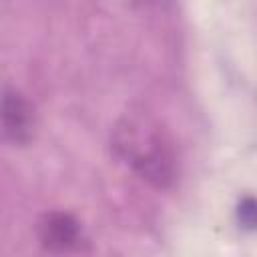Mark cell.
Masks as SVG:
<instances>
[{
  "label": "cell",
  "mask_w": 257,
  "mask_h": 257,
  "mask_svg": "<svg viewBox=\"0 0 257 257\" xmlns=\"http://www.w3.org/2000/svg\"><path fill=\"white\" fill-rule=\"evenodd\" d=\"M38 239L50 253H68L80 247L82 229L70 213L50 211L38 221Z\"/></svg>",
  "instance_id": "3957f363"
},
{
  "label": "cell",
  "mask_w": 257,
  "mask_h": 257,
  "mask_svg": "<svg viewBox=\"0 0 257 257\" xmlns=\"http://www.w3.org/2000/svg\"><path fill=\"white\" fill-rule=\"evenodd\" d=\"M112 149L143 181L167 189L177 179V153L169 133L145 112H126L114 126Z\"/></svg>",
  "instance_id": "6da1fadb"
},
{
  "label": "cell",
  "mask_w": 257,
  "mask_h": 257,
  "mask_svg": "<svg viewBox=\"0 0 257 257\" xmlns=\"http://www.w3.org/2000/svg\"><path fill=\"white\" fill-rule=\"evenodd\" d=\"M0 131L14 145H26L34 135V108L14 88L0 92Z\"/></svg>",
  "instance_id": "7a4b0ae2"
},
{
  "label": "cell",
  "mask_w": 257,
  "mask_h": 257,
  "mask_svg": "<svg viewBox=\"0 0 257 257\" xmlns=\"http://www.w3.org/2000/svg\"><path fill=\"white\" fill-rule=\"evenodd\" d=\"M255 215H257V209H255V201L253 197H243L237 205V221L243 229H253L255 227Z\"/></svg>",
  "instance_id": "277c9868"
}]
</instances>
